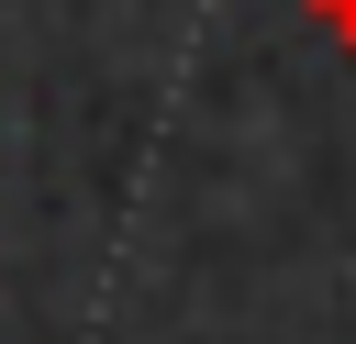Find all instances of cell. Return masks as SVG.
Returning a JSON list of instances; mask_svg holds the SVG:
<instances>
[{
	"instance_id": "cell-1",
	"label": "cell",
	"mask_w": 356,
	"mask_h": 344,
	"mask_svg": "<svg viewBox=\"0 0 356 344\" xmlns=\"http://www.w3.org/2000/svg\"><path fill=\"white\" fill-rule=\"evenodd\" d=\"M300 11H312V22H323V33L345 44V55H356V0H300Z\"/></svg>"
}]
</instances>
